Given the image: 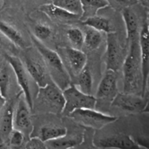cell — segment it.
Returning <instances> with one entry per match:
<instances>
[{"label": "cell", "mask_w": 149, "mask_h": 149, "mask_svg": "<svg viewBox=\"0 0 149 149\" xmlns=\"http://www.w3.org/2000/svg\"><path fill=\"white\" fill-rule=\"evenodd\" d=\"M32 42L42 56L52 81L62 90L70 85V76L65 69L62 59L58 52L45 46L34 36H31Z\"/></svg>", "instance_id": "1"}, {"label": "cell", "mask_w": 149, "mask_h": 149, "mask_svg": "<svg viewBox=\"0 0 149 149\" xmlns=\"http://www.w3.org/2000/svg\"><path fill=\"white\" fill-rule=\"evenodd\" d=\"M124 77V93H133L142 87L139 45L136 40L131 42L130 49L122 63Z\"/></svg>", "instance_id": "2"}, {"label": "cell", "mask_w": 149, "mask_h": 149, "mask_svg": "<svg viewBox=\"0 0 149 149\" xmlns=\"http://www.w3.org/2000/svg\"><path fill=\"white\" fill-rule=\"evenodd\" d=\"M37 100L43 109L56 114L62 113L65 106L62 90L52 80L45 87H39Z\"/></svg>", "instance_id": "3"}, {"label": "cell", "mask_w": 149, "mask_h": 149, "mask_svg": "<svg viewBox=\"0 0 149 149\" xmlns=\"http://www.w3.org/2000/svg\"><path fill=\"white\" fill-rule=\"evenodd\" d=\"M68 116L83 126L96 130L102 129L118 119L116 116L106 114L95 109H76Z\"/></svg>", "instance_id": "4"}, {"label": "cell", "mask_w": 149, "mask_h": 149, "mask_svg": "<svg viewBox=\"0 0 149 149\" xmlns=\"http://www.w3.org/2000/svg\"><path fill=\"white\" fill-rule=\"evenodd\" d=\"M65 106L62 114L68 116L76 109H95L97 99L92 95H87L80 91L76 85L68 86L63 90Z\"/></svg>", "instance_id": "5"}, {"label": "cell", "mask_w": 149, "mask_h": 149, "mask_svg": "<svg viewBox=\"0 0 149 149\" xmlns=\"http://www.w3.org/2000/svg\"><path fill=\"white\" fill-rule=\"evenodd\" d=\"M24 62L28 74L38 87H45L49 82L48 71L39 52L36 53L34 51H28L25 55Z\"/></svg>", "instance_id": "6"}, {"label": "cell", "mask_w": 149, "mask_h": 149, "mask_svg": "<svg viewBox=\"0 0 149 149\" xmlns=\"http://www.w3.org/2000/svg\"><path fill=\"white\" fill-rule=\"evenodd\" d=\"M139 54L141 61V74H142V87L141 96H146L148 87L149 73V41L148 22L145 21L139 33Z\"/></svg>", "instance_id": "7"}, {"label": "cell", "mask_w": 149, "mask_h": 149, "mask_svg": "<svg viewBox=\"0 0 149 149\" xmlns=\"http://www.w3.org/2000/svg\"><path fill=\"white\" fill-rule=\"evenodd\" d=\"M5 60L13 68L17 78V81L23 91L25 97V100L27 103L31 111L33 109V101L31 93L30 84H29V75L26 67L22 63L21 60L16 56L5 55Z\"/></svg>", "instance_id": "8"}, {"label": "cell", "mask_w": 149, "mask_h": 149, "mask_svg": "<svg viewBox=\"0 0 149 149\" xmlns=\"http://www.w3.org/2000/svg\"><path fill=\"white\" fill-rule=\"evenodd\" d=\"M148 99L147 96H138L133 93H118L111 102L113 107L119 108L130 113H141L147 109Z\"/></svg>", "instance_id": "9"}, {"label": "cell", "mask_w": 149, "mask_h": 149, "mask_svg": "<svg viewBox=\"0 0 149 149\" xmlns=\"http://www.w3.org/2000/svg\"><path fill=\"white\" fill-rule=\"evenodd\" d=\"M124 60L123 51L116 33L113 31L109 33L105 55L106 70H112L116 72L122 65Z\"/></svg>", "instance_id": "10"}, {"label": "cell", "mask_w": 149, "mask_h": 149, "mask_svg": "<svg viewBox=\"0 0 149 149\" xmlns=\"http://www.w3.org/2000/svg\"><path fill=\"white\" fill-rule=\"evenodd\" d=\"M118 93L117 75L112 70H106L103 78L99 83L96 93V99L106 101H112Z\"/></svg>", "instance_id": "11"}, {"label": "cell", "mask_w": 149, "mask_h": 149, "mask_svg": "<svg viewBox=\"0 0 149 149\" xmlns=\"http://www.w3.org/2000/svg\"><path fill=\"white\" fill-rule=\"evenodd\" d=\"M93 144L100 148H141L138 142L130 136L125 134L104 137L94 141Z\"/></svg>", "instance_id": "12"}, {"label": "cell", "mask_w": 149, "mask_h": 149, "mask_svg": "<svg viewBox=\"0 0 149 149\" xmlns=\"http://www.w3.org/2000/svg\"><path fill=\"white\" fill-rule=\"evenodd\" d=\"M4 110L0 120V144H5L8 141L14 126V112L13 102L4 106Z\"/></svg>", "instance_id": "13"}, {"label": "cell", "mask_w": 149, "mask_h": 149, "mask_svg": "<svg viewBox=\"0 0 149 149\" xmlns=\"http://www.w3.org/2000/svg\"><path fill=\"white\" fill-rule=\"evenodd\" d=\"M30 111L26 100L22 99L20 100L14 118V125L16 127V129L20 130L23 132V131H29L31 132L32 127Z\"/></svg>", "instance_id": "14"}, {"label": "cell", "mask_w": 149, "mask_h": 149, "mask_svg": "<svg viewBox=\"0 0 149 149\" xmlns=\"http://www.w3.org/2000/svg\"><path fill=\"white\" fill-rule=\"evenodd\" d=\"M65 53L71 71L74 75L77 76L86 66L87 55L79 49L75 47H66L65 49Z\"/></svg>", "instance_id": "15"}, {"label": "cell", "mask_w": 149, "mask_h": 149, "mask_svg": "<svg viewBox=\"0 0 149 149\" xmlns=\"http://www.w3.org/2000/svg\"><path fill=\"white\" fill-rule=\"evenodd\" d=\"M39 10L45 14L47 15L49 17L59 20H77L81 17L78 15L70 13L52 3L42 4L39 7Z\"/></svg>", "instance_id": "16"}, {"label": "cell", "mask_w": 149, "mask_h": 149, "mask_svg": "<svg viewBox=\"0 0 149 149\" xmlns=\"http://www.w3.org/2000/svg\"><path fill=\"white\" fill-rule=\"evenodd\" d=\"M122 17L126 28L127 39L128 41L136 40L138 36V18L133 10L130 7H125L122 11Z\"/></svg>", "instance_id": "17"}, {"label": "cell", "mask_w": 149, "mask_h": 149, "mask_svg": "<svg viewBox=\"0 0 149 149\" xmlns=\"http://www.w3.org/2000/svg\"><path fill=\"white\" fill-rule=\"evenodd\" d=\"M83 136H73V135H67L61 137L52 141H47L45 143L47 148L54 149H66L74 148L79 144L82 142Z\"/></svg>", "instance_id": "18"}, {"label": "cell", "mask_w": 149, "mask_h": 149, "mask_svg": "<svg viewBox=\"0 0 149 149\" xmlns=\"http://www.w3.org/2000/svg\"><path fill=\"white\" fill-rule=\"evenodd\" d=\"M80 3L82 10L81 19L83 20L90 16L95 15L99 10L109 6L107 0H80Z\"/></svg>", "instance_id": "19"}, {"label": "cell", "mask_w": 149, "mask_h": 149, "mask_svg": "<svg viewBox=\"0 0 149 149\" xmlns=\"http://www.w3.org/2000/svg\"><path fill=\"white\" fill-rule=\"evenodd\" d=\"M67 129L65 127L59 125H45L39 129V138L43 142L57 139L67 134Z\"/></svg>", "instance_id": "20"}, {"label": "cell", "mask_w": 149, "mask_h": 149, "mask_svg": "<svg viewBox=\"0 0 149 149\" xmlns=\"http://www.w3.org/2000/svg\"><path fill=\"white\" fill-rule=\"evenodd\" d=\"M0 32L17 46L21 48L26 47V42L20 32L9 23L0 20Z\"/></svg>", "instance_id": "21"}, {"label": "cell", "mask_w": 149, "mask_h": 149, "mask_svg": "<svg viewBox=\"0 0 149 149\" xmlns=\"http://www.w3.org/2000/svg\"><path fill=\"white\" fill-rule=\"evenodd\" d=\"M83 24L88 27L96 29L99 31H103L107 33L113 31L110 20L105 17L97 16V15L84 19Z\"/></svg>", "instance_id": "22"}, {"label": "cell", "mask_w": 149, "mask_h": 149, "mask_svg": "<svg viewBox=\"0 0 149 149\" xmlns=\"http://www.w3.org/2000/svg\"><path fill=\"white\" fill-rule=\"evenodd\" d=\"M77 83L76 87L82 93L91 95L93 88V77L88 67H84L77 75Z\"/></svg>", "instance_id": "23"}, {"label": "cell", "mask_w": 149, "mask_h": 149, "mask_svg": "<svg viewBox=\"0 0 149 149\" xmlns=\"http://www.w3.org/2000/svg\"><path fill=\"white\" fill-rule=\"evenodd\" d=\"M90 29H87L84 35V42L87 47L90 50H94L97 49L101 44L102 42V35L100 31L89 27Z\"/></svg>", "instance_id": "24"}, {"label": "cell", "mask_w": 149, "mask_h": 149, "mask_svg": "<svg viewBox=\"0 0 149 149\" xmlns=\"http://www.w3.org/2000/svg\"><path fill=\"white\" fill-rule=\"evenodd\" d=\"M52 4L58 6L67 11L74 14L81 16V10L80 0H51Z\"/></svg>", "instance_id": "25"}, {"label": "cell", "mask_w": 149, "mask_h": 149, "mask_svg": "<svg viewBox=\"0 0 149 149\" xmlns=\"http://www.w3.org/2000/svg\"><path fill=\"white\" fill-rule=\"evenodd\" d=\"M10 85V74L4 63H0V92L4 97H7Z\"/></svg>", "instance_id": "26"}, {"label": "cell", "mask_w": 149, "mask_h": 149, "mask_svg": "<svg viewBox=\"0 0 149 149\" xmlns=\"http://www.w3.org/2000/svg\"><path fill=\"white\" fill-rule=\"evenodd\" d=\"M67 36L74 47L79 49L84 42V35L83 32L77 28H71L67 31Z\"/></svg>", "instance_id": "27"}, {"label": "cell", "mask_w": 149, "mask_h": 149, "mask_svg": "<svg viewBox=\"0 0 149 149\" xmlns=\"http://www.w3.org/2000/svg\"><path fill=\"white\" fill-rule=\"evenodd\" d=\"M52 34V30L48 26L44 24H37L33 29V36L39 40L47 39Z\"/></svg>", "instance_id": "28"}, {"label": "cell", "mask_w": 149, "mask_h": 149, "mask_svg": "<svg viewBox=\"0 0 149 149\" xmlns=\"http://www.w3.org/2000/svg\"><path fill=\"white\" fill-rule=\"evenodd\" d=\"M24 133L18 129H13L9 137L8 142L10 145L14 147H19L24 142Z\"/></svg>", "instance_id": "29"}, {"label": "cell", "mask_w": 149, "mask_h": 149, "mask_svg": "<svg viewBox=\"0 0 149 149\" xmlns=\"http://www.w3.org/2000/svg\"><path fill=\"white\" fill-rule=\"evenodd\" d=\"M26 148L45 149L47 148V147L45 143L43 142L39 137H33V138H31L28 141L26 145Z\"/></svg>", "instance_id": "30"}, {"label": "cell", "mask_w": 149, "mask_h": 149, "mask_svg": "<svg viewBox=\"0 0 149 149\" xmlns=\"http://www.w3.org/2000/svg\"><path fill=\"white\" fill-rule=\"evenodd\" d=\"M6 103H7V97H4L1 93V92H0V113L2 111V109H4Z\"/></svg>", "instance_id": "31"}, {"label": "cell", "mask_w": 149, "mask_h": 149, "mask_svg": "<svg viewBox=\"0 0 149 149\" xmlns=\"http://www.w3.org/2000/svg\"><path fill=\"white\" fill-rule=\"evenodd\" d=\"M109 1V4H111V3H114L116 4H121V5H123V4H126L128 1V0H107Z\"/></svg>", "instance_id": "32"}, {"label": "cell", "mask_w": 149, "mask_h": 149, "mask_svg": "<svg viewBox=\"0 0 149 149\" xmlns=\"http://www.w3.org/2000/svg\"><path fill=\"white\" fill-rule=\"evenodd\" d=\"M146 1H148V0H146Z\"/></svg>", "instance_id": "33"}]
</instances>
